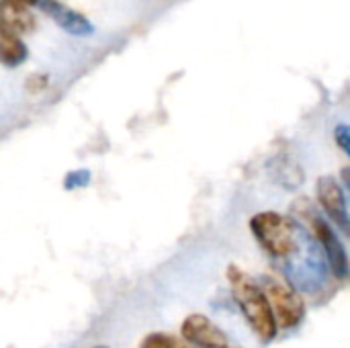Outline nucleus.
Instances as JSON below:
<instances>
[{
  "label": "nucleus",
  "instance_id": "nucleus-1",
  "mask_svg": "<svg viewBox=\"0 0 350 348\" xmlns=\"http://www.w3.org/2000/svg\"><path fill=\"white\" fill-rule=\"evenodd\" d=\"M228 281L232 287L234 302L238 304L240 312L248 320L254 334L262 343H271L277 336V324L262 285L246 271L238 269L236 265L228 269Z\"/></svg>",
  "mask_w": 350,
  "mask_h": 348
},
{
  "label": "nucleus",
  "instance_id": "nucleus-2",
  "mask_svg": "<svg viewBox=\"0 0 350 348\" xmlns=\"http://www.w3.org/2000/svg\"><path fill=\"white\" fill-rule=\"evenodd\" d=\"M250 230L258 240L260 248L273 258H291L301 248L297 224L277 211L256 213L250 219Z\"/></svg>",
  "mask_w": 350,
  "mask_h": 348
},
{
  "label": "nucleus",
  "instance_id": "nucleus-3",
  "mask_svg": "<svg viewBox=\"0 0 350 348\" xmlns=\"http://www.w3.org/2000/svg\"><path fill=\"white\" fill-rule=\"evenodd\" d=\"M297 207H299V215L308 224L312 236L324 248V254H326V258L330 263V269H332L334 277H338L340 281H345L347 275H349V256H347L345 244L340 242V238L336 236V232L332 230V226L320 213H316V209L310 203L301 201Z\"/></svg>",
  "mask_w": 350,
  "mask_h": 348
},
{
  "label": "nucleus",
  "instance_id": "nucleus-4",
  "mask_svg": "<svg viewBox=\"0 0 350 348\" xmlns=\"http://www.w3.org/2000/svg\"><path fill=\"white\" fill-rule=\"evenodd\" d=\"M265 293L275 318V324L281 326L283 330H293L295 326L301 324L306 316V304L301 295L287 283L279 279H267L265 283Z\"/></svg>",
  "mask_w": 350,
  "mask_h": 348
},
{
  "label": "nucleus",
  "instance_id": "nucleus-5",
  "mask_svg": "<svg viewBox=\"0 0 350 348\" xmlns=\"http://www.w3.org/2000/svg\"><path fill=\"white\" fill-rule=\"evenodd\" d=\"M183 338L187 345L199 348H236L228 340L224 330L213 324L207 316L203 314H193L183 322Z\"/></svg>",
  "mask_w": 350,
  "mask_h": 348
},
{
  "label": "nucleus",
  "instance_id": "nucleus-6",
  "mask_svg": "<svg viewBox=\"0 0 350 348\" xmlns=\"http://www.w3.org/2000/svg\"><path fill=\"white\" fill-rule=\"evenodd\" d=\"M318 201L326 215L338 226L342 232H349V209H347V195L340 187V183L334 176H322L316 185Z\"/></svg>",
  "mask_w": 350,
  "mask_h": 348
},
{
  "label": "nucleus",
  "instance_id": "nucleus-7",
  "mask_svg": "<svg viewBox=\"0 0 350 348\" xmlns=\"http://www.w3.org/2000/svg\"><path fill=\"white\" fill-rule=\"evenodd\" d=\"M37 6H39V8H41V10H43L59 29H64V31L70 33V35L86 37V35H92V33H94L92 23H90L84 14H80L78 10L66 6V4L59 2V0H39Z\"/></svg>",
  "mask_w": 350,
  "mask_h": 348
},
{
  "label": "nucleus",
  "instance_id": "nucleus-8",
  "mask_svg": "<svg viewBox=\"0 0 350 348\" xmlns=\"http://www.w3.org/2000/svg\"><path fill=\"white\" fill-rule=\"evenodd\" d=\"M0 27L21 37L35 29V16L18 0H0Z\"/></svg>",
  "mask_w": 350,
  "mask_h": 348
},
{
  "label": "nucleus",
  "instance_id": "nucleus-9",
  "mask_svg": "<svg viewBox=\"0 0 350 348\" xmlns=\"http://www.w3.org/2000/svg\"><path fill=\"white\" fill-rule=\"evenodd\" d=\"M27 45L23 39L0 27V64L8 68H16L27 59Z\"/></svg>",
  "mask_w": 350,
  "mask_h": 348
},
{
  "label": "nucleus",
  "instance_id": "nucleus-10",
  "mask_svg": "<svg viewBox=\"0 0 350 348\" xmlns=\"http://www.w3.org/2000/svg\"><path fill=\"white\" fill-rule=\"evenodd\" d=\"M142 348H191L187 343L174 338V336H168V334H162V332H156V334H150L144 338Z\"/></svg>",
  "mask_w": 350,
  "mask_h": 348
},
{
  "label": "nucleus",
  "instance_id": "nucleus-11",
  "mask_svg": "<svg viewBox=\"0 0 350 348\" xmlns=\"http://www.w3.org/2000/svg\"><path fill=\"white\" fill-rule=\"evenodd\" d=\"M336 135H338V139H340V146L347 148V127H345V125H340V127L336 129Z\"/></svg>",
  "mask_w": 350,
  "mask_h": 348
},
{
  "label": "nucleus",
  "instance_id": "nucleus-12",
  "mask_svg": "<svg viewBox=\"0 0 350 348\" xmlns=\"http://www.w3.org/2000/svg\"><path fill=\"white\" fill-rule=\"evenodd\" d=\"M18 2H21V4H25V6H35L39 0H18Z\"/></svg>",
  "mask_w": 350,
  "mask_h": 348
},
{
  "label": "nucleus",
  "instance_id": "nucleus-13",
  "mask_svg": "<svg viewBox=\"0 0 350 348\" xmlns=\"http://www.w3.org/2000/svg\"><path fill=\"white\" fill-rule=\"evenodd\" d=\"M94 348H109V347H94Z\"/></svg>",
  "mask_w": 350,
  "mask_h": 348
}]
</instances>
